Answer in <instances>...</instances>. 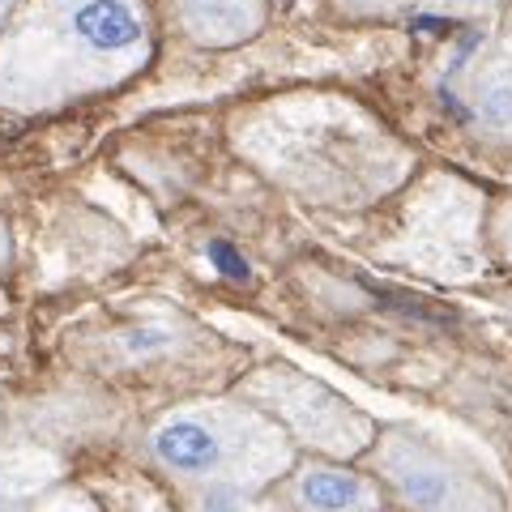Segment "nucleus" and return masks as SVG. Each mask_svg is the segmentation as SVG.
<instances>
[{"instance_id": "39448f33", "label": "nucleus", "mask_w": 512, "mask_h": 512, "mask_svg": "<svg viewBox=\"0 0 512 512\" xmlns=\"http://www.w3.org/2000/svg\"><path fill=\"white\" fill-rule=\"evenodd\" d=\"M402 487L414 504H423V508H440L444 504V491H448V478L436 474V470H406L402 474Z\"/></svg>"}, {"instance_id": "f257e3e1", "label": "nucleus", "mask_w": 512, "mask_h": 512, "mask_svg": "<svg viewBox=\"0 0 512 512\" xmlns=\"http://www.w3.org/2000/svg\"><path fill=\"white\" fill-rule=\"evenodd\" d=\"M154 457L167 470L188 474V478H214L231 466L235 444L222 436L214 423L205 419H171L158 427L154 436Z\"/></svg>"}, {"instance_id": "0eeeda50", "label": "nucleus", "mask_w": 512, "mask_h": 512, "mask_svg": "<svg viewBox=\"0 0 512 512\" xmlns=\"http://www.w3.org/2000/svg\"><path fill=\"white\" fill-rule=\"evenodd\" d=\"M201 512H256V508L239 483H210V491L201 495Z\"/></svg>"}, {"instance_id": "6e6552de", "label": "nucleus", "mask_w": 512, "mask_h": 512, "mask_svg": "<svg viewBox=\"0 0 512 512\" xmlns=\"http://www.w3.org/2000/svg\"><path fill=\"white\" fill-rule=\"evenodd\" d=\"M210 256L222 265V274L235 278V282H248V265H244V256H239L231 244H210Z\"/></svg>"}, {"instance_id": "1a4fd4ad", "label": "nucleus", "mask_w": 512, "mask_h": 512, "mask_svg": "<svg viewBox=\"0 0 512 512\" xmlns=\"http://www.w3.org/2000/svg\"><path fill=\"white\" fill-rule=\"evenodd\" d=\"M26 512H94V508L82 504V500H56V504H35V508H26Z\"/></svg>"}, {"instance_id": "20e7f679", "label": "nucleus", "mask_w": 512, "mask_h": 512, "mask_svg": "<svg viewBox=\"0 0 512 512\" xmlns=\"http://www.w3.org/2000/svg\"><path fill=\"white\" fill-rule=\"evenodd\" d=\"M52 478H56V461L47 453H30V448L0 453V512H18L43 487H52Z\"/></svg>"}, {"instance_id": "f03ea898", "label": "nucleus", "mask_w": 512, "mask_h": 512, "mask_svg": "<svg viewBox=\"0 0 512 512\" xmlns=\"http://www.w3.org/2000/svg\"><path fill=\"white\" fill-rule=\"evenodd\" d=\"M295 504L303 512H372V491L359 474L312 466L295 478Z\"/></svg>"}, {"instance_id": "7ed1b4c3", "label": "nucleus", "mask_w": 512, "mask_h": 512, "mask_svg": "<svg viewBox=\"0 0 512 512\" xmlns=\"http://www.w3.org/2000/svg\"><path fill=\"white\" fill-rule=\"evenodd\" d=\"M73 30L94 52H124V47L141 43V22L133 18V9L124 0H86L73 13Z\"/></svg>"}, {"instance_id": "423d86ee", "label": "nucleus", "mask_w": 512, "mask_h": 512, "mask_svg": "<svg viewBox=\"0 0 512 512\" xmlns=\"http://www.w3.org/2000/svg\"><path fill=\"white\" fill-rule=\"evenodd\" d=\"M478 116L495 128H512V86L508 82H495L483 90V99H478Z\"/></svg>"}]
</instances>
